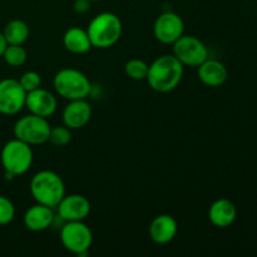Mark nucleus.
Listing matches in <instances>:
<instances>
[{
    "label": "nucleus",
    "mask_w": 257,
    "mask_h": 257,
    "mask_svg": "<svg viewBox=\"0 0 257 257\" xmlns=\"http://www.w3.org/2000/svg\"><path fill=\"white\" fill-rule=\"evenodd\" d=\"M185 65L173 54H165L153 60L148 68L146 80L153 90L170 93L180 85Z\"/></svg>",
    "instance_id": "obj_1"
},
{
    "label": "nucleus",
    "mask_w": 257,
    "mask_h": 257,
    "mask_svg": "<svg viewBox=\"0 0 257 257\" xmlns=\"http://www.w3.org/2000/svg\"><path fill=\"white\" fill-rule=\"evenodd\" d=\"M30 193L37 203L55 208L65 196L63 178L54 171L43 170L30 180Z\"/></svg>",
    "instance_id": "obj_2"
},
{
    "label": "nucleus",
    "mask_w": 257,
    "mask_h": 257,
    "mask_svg": "<svg viewBox=\"0 0 257 257\" xmlns=\"http://www.w3.org/2000/svg\"><path fill=\"white\" fill-rule=\"evenodd\" d=\"M122 30L123 27L119 17L114 13L104 12L95 15L90 20L87 33L93 48L108 49L119 40Z\"/></svg>",
    "instance_id": "obj_3"
},
{
    "label": "nucleus",
    "mask_w": 257,
    "mask_h": 257,
    "mask_svg": "<svg viewBox=\"0 0 257 257\" xmlns=\"http://www.w3.org/2000/svg\"><path fill=\"white\" fill-rule=\"evenodd\" d=\"M32 146L23 141L14 138L8 141L2 150L0 161L5 171L7 180H12L15 176H22L29 171L33 165Z\"/></svg>",
    "instance_id": "obj_4"
},
{
    "label": "nucleus",
    "mask_w": 257,
    "mask_h": 257,
    "mask_svg": "<svg viewBox=\"0 0 257 257\" xmlns=\"http://www.w3.org/2000/svg\"><path fill=\"white\" fill-rule=\"evenodd\" d=\"M53 87L59 97L67 100L87 99L92 92V83L87 75L74 68L60 69L53 78Z\"/></svg>",
    "instance_id": "obj_5"
},
{
    "label": "nucleus",
    "mask_w": 257,
    "mask_h": 257,
    "mask_svg": "<svg viewBox=\"0 0 257 257\" xmlns=\"http://www.w3.org/2000/svg\"><path fill=\"white\" fill-rule=\"evenodd\" d=\"M50 124L48 118L35 114H28L15 122L13 132L14 137L30 146L44 145L49 141Z\"/></svg>",
    "instance_id": "obj_6"
},
{
    "label": "nucleus",
    "mask_w": 257,
    "mask_h": 257,
    "mask_svg": "<svg viewBox=\"0 0 257 257\" xmlns=\"http://www.w3.org/2000/svg\"><path fill=\"white\" fill-rule=\"evenodd\" d=\"M62 245L78 256L88 253L93 243V233L84 221H65L60 227Z\"/></svg>",
    "instance_id": "obj_7"
},
{
    "label": "nucleus",
    "mask_w": 257,
    "mask_h": 257,
    "mask_svg": "<svg viewBox=\"0 0 257 257\" xmlns=\"http://www.w3.org/2000/svg\"><path fill=\"white\" fill-rule=\"evenodd\" d=\"M172 45L173 55L186 67H198L208 58V48L193 35L183 34Z\"/></svg>",
    "instance_id": "obj_8"
},
{
    "label": "nucleus",
    "mask_w": 257,
    "mask_h": 257,
    "mask_svg": "<svg viewBox=\"0 0 257 257\" xmlns=\"http://www.w3.org/2000/svg\"><path fill=\"white\" fill-rule=\"evenodd\" d=\"M27 92L19 80L7 78L0 80V113L14 115L25 107Z\"/></svg>",
    "instance_id": "obj_9"
},
{
    "label": "nucleus",
    "mask_w": 257,
    "mask_h": 257,
    "mask_svg": "<svg viewBox=\"0 0 257 257\" xmlns=\"http://www.w3.org/2000/svg\"><path fill=\"white\" fill-rule=\"evenodd\" d=\"M185 34V22L173 12H165L158 15L153 24V35L162 44H173Z\"/></svg>",
    "instance_id": "obj_10"
},
{
    "label": "nucleus",
    "mask_w": 257,
    "mask_h": 257,
    "mask_svg": "<svg viewBox=\"0 0 257 257\" xmlns=\"http://www.w3.org/2000/svg\"><path fill=\"white\" fill-rule=\"evenodd\" d=\"M58 216L63 221H84L89 216L90 202L83 195H65L57 206Z\"/></svg>",
    "instance_id": "obj_11"
},
{
    "label": "nucleus",
    "mask_w": 257,
    "mask_h": 257,
    "mask_svg": "<svg viewBox=\"0 0 257 257\" xmlns=\"http://www.w3.org/2000/svg\"><path fill=\"white\" fill-rule=\"evenodd\" d=\"M25 107L29 109L32 114L49 118L57 110L58 102L57 98L52 92L40 87L38 89L27 93Z\"/></svg>",
    "instance_id": "obj_12"
},
{
    "label": "nucleus",
    "mask_w": 257,
    "mask_h": 257,
    "mask_svg": "<svg viewBox=\"0 0 257 257\" xmlns=\"http://www.w3.org/2000/svg\"><path fill=\"white\" fill-rule=\"evenodd\" d=\"M90 118H92V107L87 99L69 100L62 113L63 123L70 131L85 127Z\"/></svg>",
    "instance_id": "obj_13"
},
{
    "label": "nucleus",
    "mask_w": 257,
    "mask_h": 257,
    "mask_svg": "<svg viewBox=\"0 0 257 257\" xmlns=\"http://www.w3.org/2000/svg\"><path fill=\"white\" fill-rule=\"evenodd\" d=\"M178 231L177 221L171 215H158L150 225V237L157 245L170 243L176 237Z\"/></svg>",
    "instance_id": "obj_14"
},
{
    "label": "nucleus",
    "mask_w": 257,
    "mask_h": 257,
    "mask_svg": "<svg viewBox=\"0 0 257 257\" xmlns=\"http://www.w3.org/2000/svg\"><path fill=\"white\" fill-rule=\"evenodd\" d=\"M23 221H24V226L29 231L42 232V231L48 230L54 223L55 215L52 207L37 203L25 211Z\"/></svg>",
    "instance_id": "obj_15"
},
{
    "label": "nucleus",
    "mask_w": 257,
    "mask_h": 257,
    "mask_svg": "<svg viewBox=\"0 0 257 257\" xmlns=\"http://www.w3.org/2000/svg\"><path fill=\"white\" fill-rule=\"evenodd\" d=\"M237 217V208L232 201L227 198H218L208 208V220L218 228H227Z\"/></svg>",
    "instance_id": "obj_16"
},
{
    "label": "nucleus",
    "mask_w": 257,
    "mask_h": 257,
    "mask_svg": "<svg viewBox=\"0 0 257 257\" xmlns=\"http://www.w3.org/2000/svg\"><path fill=\"white\" fill-rule=\"evenodd\" d=\"M198 78L205 85L218 88L226 83L228 78L227 68L217 59H207L198 65Z\"/></svg>",
    "instance_id": "obj_17"
},
{
    "label": "nucleus",
    "mask_w": 257,
    "mask_h": 257,
    "mask_svg": "<svg viewBox=\"0 0 257 257\" xmlns=\"http://www.w3.org/2000/svg\"><path fill=\"white\" fill-rule=\"evenodd\" d=\"M63 45L73 54H85L92 49L89 35L87 30L78 27H72L63 35Z\"/></svg>",
    "instance_id": "obj_18"
},
{
    "label": "nucleus",
    "mask_w": 257,
    "mask_h": 257,
    "mask_svg": "<svg viewBox=\"0 0 257 257\" xmlns=\"http://www.w3.org/2000/svg\"><path fill=\"white\" fill-rule=\"evenodd\" d=\"M8 44L23 45L29 38V27L22 19H13L5 25L3 30Z\"/></svg>",
    "instance_id": "obj_19"
},
{
    "label": "nucleus",
    "mask_w": 257,
    "mask_h": 257,
    "mask_svg": "<svg viewBox=\"0 0 257 257\" xmlns=\"http://www.w3.org/2000/svg\"><path fill=\"white\" fill-rule=\"evenodd\" d=\"M5 63L10 67H20L24 64L28 59L27 50L23 45L18 44H8L3 54Z\"/></svg>",
    "instance_id": "obj_20"
},
{
    "label": "nucleus",
    "mask_w": 257,
    "mask_h": 257,
    "mask_svg": "<svg viewBox=\"0 0 257 257\" xmlns=\"http://www.w3.org/2000/svg\"><path fill=\"white\" fill-rule=\"evenodd\" d=\"M148 68H150V64H147L145 60L133 58V59H130L125 63L124 72L131 79L145 80L148 74Z\"/></svg>",
    "instance_id": "obj_21"
},
{
    "label": "nucleus",
    "mask_w": 257,
    "mask_h": 257,
    "mask_svg": "<svg viewBox=\"0 0 257 257\" xmlns=\"http://www.w3.org/2000/svg\"><path fill=\"white\" fill-rule=\"evenodd\" d=\"M72 141V132L65 125H58V127L50 128L49 141L55 147H64L68 146Z\"/></svg>",
    "instance_id": "obj_22"
},
{
    "label": "nucleus",
    "mask_w": 257,
    "mask_h": 257,
    "mask_svg": "<svg viewBox=\"0 0 257 257\" xmlns=\"http://www.w3.org/2000/svg\"><path fill=\"white\" fill-rule=\"evenodd\" d=\"M19 83L27 93L32 92V90L38 89L42 85V77L39 73L34 72V70H28V72L23 73L22 77L19 78Z\"/></svg>",
    "instance_id": "obj_23"
},
{
    "label": "nucleus",
    "mask_w": 257,
    "mask_h": 257,
    "mask_svg": "<svg viewBox=\"0 0 257 257\" xmlns=\"http://www.w3.org/2000/svg\"><path fill=\"white\" fill-rule=\"evenodd\" d=\"M15 217L14 203L5 196H0V226L9 225Z\"/></svg>",
    "instance_id": "obj_24"
},
{
    "label": "nucleus",
    "mask_w": 257,
    "mask_h": 257,
    "mask_svg": "<svg viewBox=\"0 0 257 257\" xmlns=\"http://www.w3.org/2000/svg\"><path fill=\"white\" fill-rule=\"evenodd\" d=\"M90 0H74L73 3V9L77 14H85L90 9Z\"/></svg>",
    "instance_id": "obj_25"
},
{
    "label": "nucleus",
    "mask_w": 257,
    "mask_h": 257,
    "mask_svg": "<svg viewBox=\"0 0 257 257\" xmlns=\"http://www.w3.org/2000/svg\"><path fill=\"white\" fill-rule=\"evenodd\" d=\"M7 45L8 43L5 40L4 34H3V32H0V58H3V54H4V50L7 48Z\"/></svg>",
    "instance_id": "obj_26"
},
{
    "label": "nucleus",
    "mask_w": 257,
    "mask_h": 257,
    "mask_svg": "<svg viewBox=\"0 0 257 257\" xmlns=\"http://www.w3.org/2000/svg\"><path fill=\"white\" fill-rule=\"evenodd\" d=\"M90 2H92V3H93V2H99V0H90Z\"/></svg>",
    "instance_id": "obj_27"
}]
</instances>
